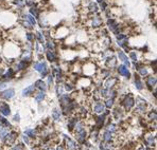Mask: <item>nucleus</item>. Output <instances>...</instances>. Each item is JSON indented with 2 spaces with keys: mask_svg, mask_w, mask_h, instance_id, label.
Listing matches in <instances>:
<instances>
[{
  "mask_svg": "<svg viewBox=\"0 0 157 150\" xmlns=\"http://www.w3.org/2000/svg\"><path fill=\"white\" fill-rule=\"evenodd\" d=\"M35 69L37 70V71H39L43 76H46V75H47V67H46V63H44V62H41V63H36V65H35Z\"/></svg>",
  "mask_w": 157,
  "mask_h": 150,
  "instance_id": "obj_1",
  "label": "nucleus"
},
{
  "mask_svg": "<svg viewBox=\"0 0 157 150\" xmlns=\"http://www.w3.org/2000/svg\"><path fill=\"white\" fill-rule=\"evenodd\" d=\"M0 112H1L3 115H9L11 113L9 105L5 103H0Z\"/></svg>",
  "mask_w": 157,
  "mask_h": 150,
  "instance_id": "obj_2",
  "label": "nucleus"
},
{
  "mask_svg": "<svg viewBox=\"0 0 157 150\" xmlns=\"http://www.w3.org/2000/svg\"><path fill=\"white\" fill-rule=\"evenodd\" d=\"M0 96L3 97V98H12L14 96V90L13 89H9V90H5V91L0 93Z\"/></svg>",
  "mask_w": 157,
  "mask_h": 150,
  "instance_id": "obj_3",
  "label": "nucleus"
},
{
  "mask_svg": "<svg viewBox=\"0 0 157 150\" xmlns=\"http://www.w3.org/2000/svg\"><path fill=\"white\" fill-rule=\"evenodd\" d=\"M76 136H77V140L80 141V142H83L84 140H85V137H86V132H85V130H84L83 128L80 129V130H76Z\"/></svg>",
  "mask_w": 157,
  "mask_h": 150,
  "instance_id": "obj_4",
  "label": "nucleus"
},
{
  "mask_svg": "<svg viewBox=\"0 0 157 150\" xmlns=\"http://www.w3.org/2000/svg\"><path fill=\"white\" fill-rule=\"evenodd\" d=\"M7 139H5L4 141H5V143L7 144H12V143H14V141H15V139H16V133L15 132H12V133H8L7 135Z\"/></svg>",
  "mask_w": 157,
  "mask_h": 150,
  "instance_id": "obj_5",
  "label": "nucleus"
},
{
  "mask_svg": "<svg viewBox=\"0 0 157 150\" xmlns=\"http://www.w3.org/2000/svg\"><path fill=\"white\" fill-rule=\"evenodd\" d=\"M124 106H125L126 109H131V108L134 106V99H133L131 96L126 97V99L124 100Z\"/></svg>",
  "mask_w": 157,
  "mask_h": 150,
  "instance_id": "obj_6",
  "label": "nucleus"
},
{
  "mask_svg": "<svg viewBox=\"0 0 157 150\" xmlns=\"http://www.w3.org/2000/svg\"><path fill=\"white\" fill-rule=\"evenodd\" d=\"M118 71H119V73H120V74H122V75H124V76L130 77V72L128 71V69H126V68L124 67V66H120L119 69H118Z\"/></svg>",
  "mask_w": 157,
  "mask_h": 150,
  "instance_id": "obj_7",
  "label": "nucleus"
},
{
  "mask_svg": "<svg viewBox=\"0 0 157 150\" xmlns=\"http://www.w3.org/2000/svg\"><path fill=\"white\" fill-rule=\"evenodd\" d=\"M34 90H35V87L34 86H30V87H28L27 89H25L22 91V95H23V96H26V95H30L31 93L34 92Z\"/></svg>",
  "mask_w": 157,
  "mask_h": 150,
  "instance_id": "obj_8",
  "label": "nucleus"
},
{
  "mask_svg": "<svg viewBox=\"0 0 157 150\" xmlns=\"http://www.w3.org/2000/svg\"><path fill=\"white\" fill-rule=\"evenodd\" d=\"M66 142H67V147H68L69 149H74V148H75V146H76L75 143H74L73 141H71L69 137H68V139L66 137Z\"/></svg>",
  "mask_w": 157,
  "mask_h": 150,
  "instance_id": "obj_9",
  "label": "nucleus"
},
{
  "mask_svg": "<svg viewBox=\"0 0 157 150\" xmlns=\"http://www.w3.org/2000/svg\"><path fill=\"white\" fill-rule=\"evenodd\" d=\"M104 111V107L102 104H97L96 107H95V112L96 113H102Z\"/></svg>",
  "mask_w": 157,
  "mask_h": 150,
  "instance_id": "obj_10",
  "label": "nucleus"
},
{
  "mask_svg": "<svg viewBox=\"0 0 157 150\" xmlns=\"http://www.w3.org/2000/svg\"><path fill=\"white\" fill-rule=\"evenodd\" d=\"M35 86L37 87V88H39L40 90H44V91L46 90V85L41 80H37V81H36L35 82Z\"/></svg>",
  "mask_w": 157,
  "mask_h": 150,
  "instance_id": "obj_11",
  "label": "nucleus"
},
{
  "mask_svg": "<svg viewBox=\"0 0 157 150\" xmlns=\"http://www.w3.org/2000/svg\"><path fill=\"white\" fill-rule=\"evenodd\" d=\"M103 140L105 142H109L112 140V133L109 132V131H106V132L104 133V136H103Z\"/></svg>",
  "mask_w": 157,
  "mask_h": 150,
  "instance_id": "obj_12",
  "label": "nucleus"
},
{
  "mask_svg": "<svg viewBox=\"0 0 157 150\" xmlns=\"http://www.w3.org/2000/svg\"><path fill=\"white\" fill-rule=\"evenodd\" d=\"M135 83H136V87L139 90L142 89V82L140 81V79H139V77H138V76H136V78H135Z\"/></svg>",
  "mask_w": 157,
  "mask_h": 150,
  "instance_id": "obj_13",
  "label": "nucleus"
},
{
  "mask_svg": "<svg viewBox=\"0 0 157 150\" xmlns=\"http://www.w3.org/2000/svg\"><path fill=\"white\" fill-rule=\"evenodd\" d=\"M155 83H156V78H155V77H153V76L149 77V79H148V85H149V86H154Z\"/></svg>",
  "mask_w": 157,
  "mask_h": 150,
  "instance_id": "obj_14",
  "label": "nucleus"
},
{
  "mask_svg": "<svg viewBox=\"0 0 157 150\" xmlns=\"http://www.w3.org/2000/svg\"><path fill=\"white\" fill-rule=\"evenodd\" d=\"M25 134H26V135H28V136H31V137H34V135H35V132H34V130H31V129H28V130H26V132H25Z\"/></svg>",
  "mask_w": 157,
  "mask_h": 150,
  "instance_id": "obj_15",
  "label": "nucleus"
},
{
  "mask_svg": "<svg viewBox=\"0 0 157 150\" xmlns=\"http://www.w3.org/2000/svg\"><path fill=\"white\" fill-rule=\"evenodd\" d=\"M53 118L54 119H58L59 118V111H57L56 109L53 110Z\"/></svg>",
  "mask_w": 157,
  "mask_h": 150,
  "instance_id": "obj_16",
  "label": "nucleus"
},
{
  "mask_svg": "<svg viewBox=\"0 0 157 150\" xmlns=\"http://www.w3.org/2000/svg\"><path fill=\"white\" fill-rule=\"evenodd\" d=\"M44 97H45V94L44 93H38L37 95H36V100L39 101L41 99H44Z\"/></svg>",
  "mask_w": 157,
  "mask_h": 150,
  "instance_id": "obj_17",
  "label": "nucleus"
},
{
  "mask_svg": "<svg viewBox=\"0 0 157 150\" xmlns=\"http://www.w3.org/2000/svg\"><path fill=\"white\" fill-rule=\"evenodd\" d=\"M107 131H109V132H115L116 131V126L115 125H109L107 128Z\"/></svg>",
  "mask_w": 157,
  "mask_h": 150,
  "instance_id": "obj_18",
  "label": "nucleus"
},
{
  "mask_svg": "<svg viewBox=\"0 0 157 150\" xmlns=\"http://www.w3.org/2000/svg\"><path fill=\"white\" fill-rule=\"evenodd\" d=\"M48 58H49L50 61H53L54 59H55V56H54V54L52 52H49V53H48Z\"/></svg>",
  "mask_w": 157,
  "mask_h": 150,
  "instance_id": "obj_19",
  "label": "nucleus"
},
{
  "mask_svg": "<svg viewBox=\"0 0 157 150\" xmlns=\"http://www.w3.org/2000/svg\"><path fill=\"white\" fill-rule=\"evenodd\" d=\"M113 103H114V99L112 98V99H108V100L106 101V104H105V105H106L107 108H111V107L113 106Z\"/></svg>",
  "mask_w": 157,
  "mask_h": 150,
  "instance_id": "obj_20",
  "label": "nucleus"
},
{
  "mask_svg": "<svg viewBox=\"0 0 157 150\" xmlns=\"http://www.w3.org/2000/svg\"><path fill=\"white\" fill-rule=\"evenodd\" d=\"M11 76H13V71H12L11 69H9V71L7 72V74L4 75V77H8L9 78V77H11Z\"/></svg>",
  "mask_w": 157,
  "mask_h": 150,
  "instance_id": "obj_21",
  "label": "nucleus"
},
{
  "mask_svg": "<svg viewBox=\"0 0 157 150\" xmlns=\"http://www.w3.org/2000/svg\"><path fill=\"white\" fill-rule=\"evenodd\" d=\"M13 150H23V146L21 145V144H18V145H17Z\"/></svg>",
  "mask_w": 157,
  "mask_h": 150,
  "instance_id": "obj_22",
  "label": "nucleus"
},
{
  "mask_svg": "<svg viewBox=\"0 0 157 150\" xmlns=\"http://www.w3.org/2000/svg\"><path fill=\"white\" fill-rule=\"evenodd\" d=\"M140 70V73L142 74V75H147L148 74V71L146 70V68H141V69H139Z\"/></svg>",
  "mask_w": 157,
  "mask_h": 150,
  "instance_id": "obj_23",
  "label": "nucleus"
},
{
  "mask_svg": "<svg viewBox=\"0 0 157 150\" xmlns=\"http://www.w3.org/2000/svg\"><path fill=\"white\" fill-rule=\"evenodd\" d=\"M150 118L151 119H156V112H151V114H150Z\"/></svg>",
  "mask_w": 157,
  "mask_h": 150,
  "instance_id": "obj_24",
  "label": "nucleus"
},
{
  "mask_svg": "<svg viewBox=\"0 0 157 150\" xmlns=\"http://www.w3.org/2000/svg\"><path fill=\"white\" fill-rule=\"evenodd\" d=\"M23 141H25L27 144H29V139H28V135L25 134V136H23Z\"/></svg>",
  "mask_w": 157,
  "mask_h": 150,
  "instance_id": "obj_25",
  "label": "nucleus"
},
{
  "mask_svg": "<svg viewBox=\"0 0 157 150\" xmlns=\"http://www.w3.org/2000/svg\"><path fill=\"white\" fill-rule=\"evenodd\" d=\"M14 119H15L16 122H19V115H17V114H16L15 117H14Z\"/></svg>",
  "mask_w": 157,
  "mask_h": 150,
  "instance_id": "obj_26",
  "label": "nucleus"
},
{
  "mask_svg": "<svg viewBox=\"0 0 157 150\" xmlns=\"http://www.w3.org/2000/svg\"><path fill=\"white\" fill-rule=\"evenodd\" d=\"M138 150H146V148H144V147L142 146V147H140V148H139V149H138Z\"/></svg>",
  "mask_w": 157,
  "mask_h": 150,
  "instance_id": "obj_27",
  "label": "nucleus"
},
{
  "mask_svg": "<svg viewBox=\"0 0 157 150\" xmlns=\"http://www.w3.org/2000/svg\"><path fill=\"white\" fill-rule=\"evenodd\" d=\"M56 150H63V149H62V147H57V149H56Z\"/></svg>",
  "mask_w": 157,
  "mask_h": 150,
  "instance_id": "obj_28",
  "label": "nucleus"
},
{
  "mask_svg": "<svg viewBox=\"0 0 157 150\" xmlns=\"http://www.w3.org/2000/svg\"><path fill=\"white\" fill-rule=\"evenodd\" d=\"M48 150H53V149H48Z\"/></svg>",
  "mask_w": 157,
  "mask_h": 150,
  "instance_id": "obj_29",
  "label": "nucleus"
}]
</instances>
